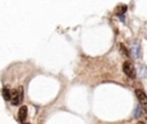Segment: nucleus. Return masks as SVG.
<instances>
[{
	"label": "nucleus",
	"instance_id": "f257e3e1",
	"mask_svg": "<svg viewBox=\"0 0 147 124\" xmlns=\"http://www.w3.org/2000/svg\"><path fill=\"white\" fill-rule=\"evenodd\" d=\"M123 72L129 77V78H136L137 77V70L136 68L133 67V64L129 61H125L123 63Z\"/></svg>",
	"mask_w": 147,
	"mask_h": 124
},
{
	"label": "nucleus",
	"instance_id": "f03ea898",
	"mask_svg": "<svg viewBox=\"0 0 147 124\" xmlns=\"http://www.w3.org/2000/svg\"><path fill=\"white\" fill-rule=\"evenodd\" d=\"M23 100V87L20 86L18 88H16L14 92H13V96H11V103L14 106H17L22 102Z\"/></svg>",
	"mask_w": 147,
	"mask_h": 124
},
{
	"label": "nucleus",
	"instance_id": "7ed1b4c3",
	"mask_svg": "<svg viewBox=\"0 0 147 124\" xmlns=\"http://www.w3.org/2000/svg\"><path fill=\"white\" fill-rule=\"evenodd\" d=\"M134 93H136V95H137V98H138L139 103L141 104V107L145 110H147V95L145 94V92L141 91V90H136Z\"/></svg>",
	"mask_w": 147,
	"mask_h": 124
},
{
	"label": "nucleus",
	"instance_id": "20e7f679",
	"mask_svg": "<svg viewBox=\"0 0 147 124\" xmlns=\"http://www.w3.org/2000/svg\"><path fill=\"white\" fill-rule=\"evenodd\" d=\"M132 53L134 54V56L137 59L141 57V46H140V42L138 40H134L132 44Z\"/></svg>",
	"mask_w": 147,
	"mask_h": 124
},
{
	"label": "nucleus",
	"instance_id": "39448f33",
	"mask_svg": "<svg viewBox=\"0 0 147 124\" xmlns=\"http://www.w3.org/2000/svg\"><path fill=\"white\" fill-rule=\"evenodd\" d=\"M26 115H28V108L25 106H22L18 109V119H20V122H24L25 118H26Z\"/></svg>",
	"mask_w": 147,
	"mask_h": 124
},
{
	"label": "nucleus",
	"instance_id": "423d86ee",
	"mask_svg": "<svg viewBox=\"0 0 147 124\" xmlns=\"http://www.w3.org/2000/svg\"><path fill=\"white\" fill-rule=\"evenodd\" d=\"M2 96L6 101H11V93H10V90L8 86H3L2 87Z\"/></svg>",
	"mask_w": 147,
	"mask_h": 124
},
{
	"label": "nucleus",
	"instance_id": "0eeeda50",
	"mask_svg": "<svg viewBox=\"0 0 147 124\" xmlns=\"http://www.w3.org/2000/svg\"><path fill=\"white\" fill-rule=\"evenodd\" d=\"M138 76L141 77V78H146L147 77V67L144 65V64H140L138 67V71H137Z\"/></svg>",
	"mask_w": 147,
	"mask_h": 124
},
{
	"label": "nucleus",
	"instance_id": "6e6552de",
	"mask_svg": "<svg viewBox=\"0 0 147 124\" xmlns=\"http://www.w3.org/2000/svg\"><path fill=\"white\" fill-rule=\"evenodd\" d=\"M141 115H142L141 107H140V106H137L136 109H134V113H133V117H134V118H139Z\"/></svg>",
	"mask_w": 147,
	"mask_h": 124
},
{
	"label": "nucleus",
	"instance_id": "1a4fd4ad",
	"mask_svg": "<svg viewBox=\"0 0 147 124\" xmlns=\"http://www.w3.org/2000/svg\"><path fill=\"white\" fill-rule=\"evenodd\" d=\"M119 48H121V49L123 51V53H124V55H126V56H129V55H130V54H129V52H127V51L125 49V47H124V46H123L122 44H119Z\"/></svg>",
	"mask_w": 147,
	"mask_h": 124
},
{
	"label": "nucleus",
	"instance_id": "9d476101",
	"mask_svg": "<svg viewBox=\"0 0 147 124\" xmlns=\"http://www.w3.org/2000/svg\"><path fill=\"white\" fill-rule=\"evenodd\" d=\"M126 10V6H122V7H118V10H117V14H121V13H124Z\"/></svg>",
	"mask_w": 147,
	"mask_h": 124
},
{
	"label": "nucleus",
	"instance_id": "9b49d317",
	"mask_svg": "<svg viewBox=\"0 0 147 124\" xmlns=\"http://www.w3.org/2000/svg\"><path fill=\"white\" fill-rule=\"evenodd\" d=\"M137 124H145V123H144V122H138Z\"/></svg>",
	"mask_w": 147,
	"mask_h": 124
}]
</instances>
